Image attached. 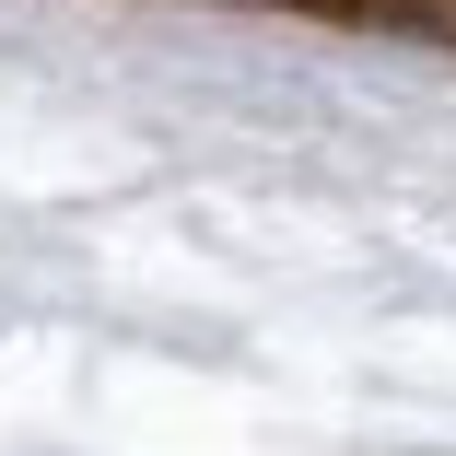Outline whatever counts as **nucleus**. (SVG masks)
<instances>
[{
	"instance_id": "1",
	"label": "nucleus",
	"mask_w": 456,
	"mask_h": 456,
	"mask_svg": "<svg viewBox=\"0 0 456 456\" xmlns=\"http://www.w3.org/2000/svg\"><path fill=\"white\" fill-rule=\"evenodd\" d=\"M328 12H421V0H328Z\"/></svg>"
}]
</instances>
